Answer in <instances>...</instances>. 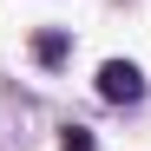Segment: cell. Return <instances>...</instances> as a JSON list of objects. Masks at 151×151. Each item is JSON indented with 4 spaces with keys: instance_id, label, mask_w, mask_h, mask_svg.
<instances>
[{
    "instance_id": "3957f363",
    "label": "cell",
    "mask_w": 151,
    "mask_h": 151,
    "mask_svg": "<svg viewBox=\"0 0 151 151\" xmlns=\"http://www.w3.org/2000/svg\"><path fill=\"white\" fill-rule=\"evenodd\" d=\"M59 145H66V151H92V132H86V125H72V132H66Z\"/></svg>"
},
{
    "instance_id": "7a4b0ae2",
    "label": "cell",
    "mask_w": 151,
    "mask_h": 151,
    "mask_svg": "<svg viewBox=\"0 0 151 151\" xmlns=\"http://www.w3.org/2000/svg\"><path fill=\"white\" fill-rule=\"evenodd\" d=\"M33 53H40L46 66H59V59H66V33H40V40H33Z\"/></svg>"
},
{
    "instance_id": "6da1fadb",
    "label": "cell",
    "mask_w": 151,
    "mask_h": 151,
    "mask_svg": "<svg viewBox=\"0 0 151 151\" xmlns=\"http://www.w3.org/2000/svg\"><path fill=\"white\" fill-rule=\"evenodd\" d=\"M99 99H112V105L145 99V72H138L132 59H105V66H99Z\"/></svg>"
}]
</instances>
